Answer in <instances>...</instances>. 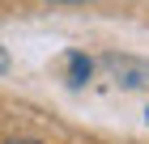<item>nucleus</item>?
Wrapping results in <instances>:
<instances>
[{
  "mask_svg": "<svg viewBox=\"0 0 149 144\" xmlns=\"http://www.w3.org/2000/svg\"><path fill=\"white\" fill-rule=\"evenodd\" d=\"M102 68L115 76L119 89H141V85H149V59H136V55H102Z\"/></svg>",
  "mask_w": 149,
  "mask_h": 144,
  "instance_id": "nucleus-1",
  "label": "nucleus"
},
{
  "mask_svg": "<svg viewBox=\"0 0 149 144\" xmlns=\"http://www.w3.org/2000/svg\"><path fill=\"white\" fill-rule=\"evenodd\" d=\"M90 76H94V59L85 55V51H68V85L81 89Z\"/></svg>",
  "mask_w": 149,
  "mask_h": 144,
  "instance_id": "nucleus-2",
  "label": "nucleus"
},
{
  "mask_svg": "<svg viewBox=\"0 0 149 144\" xmlns=\"http://www.w3.org/2000/svg\"><path fill=\"white\" fill-rule=\"evenodd\" d=\"M9 68H13V55H9V47H0V76H4Z\"/></svg>",
  "mask_w": 149,
  "mask_h": 144,
  "instance_id": "nucleus-3",
  "label": "nucleus"
},
{
  "mask_svg": "<svg viewBox=\"0 0 149 144\" xmlns=\"http://www.w3.org/2000/svg\"><path fill=\"white\" fill-rule=\"evenodd\" d=\"M51 4H98V0H51Z\"/></svg>",
  "mask_w": 149,
  "mask_h": 144,
  "instance_id": "nucleus-4",
  "label": "nucleus"
},
{
  "mask_svg": "<svg viewBox=\"0 0 149 144\" xmlns=\"http://www.w3.org/2000/svg\"><path fill=\"white\" fill-rule=\"evenodd\" d=\"M9 144H43V140H9Z\"/></svg>",
  "mask_w": 149,
  "mask_h": 144,
  "instance_id": "nucleus-5",
  "label": "nucleus"
},
{
  "mask_svg": "<svg viewBox=\"0 0 149 144\" xmlns=\"http://www.w3.org/2000/svg\"><path fill=\"white\" fill-rule=\"evenodd\" d=\"M145 123H149V110H145Z\"/></svg>",
  "mask_w": 149,
  "mask_h": 144,
  "instance_id": "nucleus-6",
  "label": "nucleus"
}]
</instances>
